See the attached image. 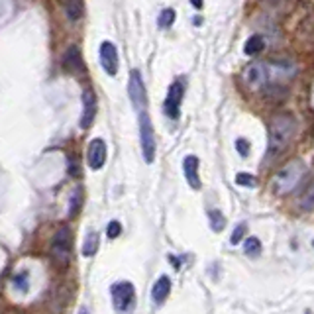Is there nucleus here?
I'll return each mask as SVG.
<instances>
[{"label":"nucleus","instance_id":"f257e3e1","mask_svg":"<svg viewBox=\"0 0 314 314\" xmlns=\"http://www.w3.org/2000/svg\"><path fill=\"white\" fill-rule=\"evenodd\" d=\"M299 122L291 112H281L273 116L267 132V163H273L283 153L297 134Z\"/></svg>","mask_w":314,"mask_h":314},{"label":"nucleus","instance_id":"f03ea898","mask_svg":"<svg viewBox=\"0 0 314 314\" xmlns=\"http://www.w3.org/2000/svg\"><path fill=\"white\" fill-rule=\"evenodd\" d=\"M306 173V165L302 159H293L285 165L283 169L277 171V175L273 177V193L279 196L289 195L297 189V185L300 183V179Z\"/></svg>","mask_w":314,"mask_h":314},{"label":"nucleus","instance_id":"7ed1b4c3","mask_svg":"<svg viewBox=\"0 0 314 314\" xmlns=\"http://www.w3.org/2000/svg\"><path fill=\"white\" fill-rule=\"evenodd\" d=\"M71 248H73L71 230L67 226H63V228H59V232L55 234L53 243H51V259L59 267H67L69 261H71Z\"/></svg>","mask_w":314,"mask_h":314},{"label":"nucleus","instance_id":"20e7f679","mask_svg":"<svg viewBox=\"0 0 314 314\" xmlns=\"http://www.w3.org/2000/svg\"><path fill=\"white\" fill-rule=\"evenodd\" d=\"M139 139H142V153L146 163H153L155 159V134L153 124L146 110H139Z\"/></svg>","mask_w":314,"mask_h":314},{"label":"nucleus","instance_id":"39448f33","mask_svg":"<svg viewBox=\"0 0 314 314\" xmlns=\"http://www.w3.org/2000/svg\"><path fill=\"white\" fill-rule=\"evenodd\" d=\"M112 302H114V308L118 312H126L130 310V306L134 304V297H135V291H134V285L130 281H120V283H114L112 289Z\"/></svg>","mask_w":314,"mask_h":314},{"label":"nucleus","instance_id":"423d86ee","mask_svg":"<svg viewBox=\"0 0 314 314\" xmlns=\"http://www.w3.org/2000/svg\"><path fill=\"white\" fill-rule=\"evenodd\" d=\"M271 79V71L267 67V63H252L246 67L243 71V83L252 90H259L261 87H265Z\"/></svg>","mask_w":314,"mask_h":314},{"label":"nucleus","instance_id":"0eeeda50","mask_svg":"<svg viewBox=\"0 0 314 314\" xmlns=\"http://www.w3.org/2000/svg\"><path fill=\"white\" fill-rule=\"evenodd\" d=\"M183 96H185V83L183 81H175L171 87H169V92H167V98H165L163 110L169 118L177 120L181 114V102H183Z\"/></svg>","mask_w":314,"mask_h":314},{"label":"nucleus","instance_id":"6e6552de","mask_svg":"<svg viewBox=\"0 0 314 314\" xmlns=\"http://www.w3.org/2000/svg\"><path fill=\"white\" fill-rule=\"evenodd\" d=\"M128 92H130V98H132V104L135 110H146L148 96H146V87H144V81H142V75L137 69H132V73H130Z\"/></svg>","mask_w":314,"mask_h":314},{"label":"nucleus","instance_id":"1a4fd4ad","mask_svg":"<svg viewBox=\"0 0 314 314\" xmlns=\"http://www.w3.org/2000/svg\"><path fill=\"white\" fill-rule=\"evenodd\" d=\"M63 69L67 73H71V75H85L87 73V65L83 61V55H81L79 47L71 45L65 51V55H63Z\"/></svg>","mask_w":314,"mask_h":314},{"label":"nucleus","instance_id":"9d476101","mask_svg":"<svg viewBox=\"0 0 314 314\" xmlns=\"http://www.w3.org/2000/svg\"><path fill=\"white\" fill-rule=\"evenodd\" d=\"M106 161V144L100 137H94L87 148V163L90 169H100Z\"/></svg>","mask_w":314,"mask_h":314},{"label":"nucleus","instance_id":"9b49d317","mask_svg":"<svg viewBox=\"0 0 314 314\" xmlns=\"http://www.w3.org/2000/svg\"><path fill=\"white\" fill-rule=\"evenodd\" d=\"M100 63H102V69H104L108 75H116L118 73V49L116 45L104 42L100 45Z\"/></svg>","mask_w":314,"mask_h":314},{"label":"nucleus","instance_id":"f8f14e48","mask_svg":"<svg viewBox=\"0 0 314 314\" xmlns=\"http://www.w3.org/2000/svg\"><path fill=\"white\" fill-rule=\"evenodd\" d=\"M96 116V96L92 89H87L83 92V116H81V128L83 130H89L90 124L94 122Z\"/></svg>","mask_w":314,"mask_h":314},{"label":"nucleus","instance_id":"ddd939ff","mask_svg":"<svg viewBox=\"0 0 314 314\" xmlns=\"http://www.w3.org/2000/svg\"><path fill=\"white\" fill-rule=\"evenodd\" d=\"M183 171L185 179L193 189H200V177H198V157L196 155H187L183 161Z\"/></svg>","mask_w":314,"mask_h":314},{"label":"nucleus","instance_id":"4468645a","mask_svg":"<svg viewBox=\"0 0 314 314\" xmlns=\"http://www.w3.org/2000/svg\"><path fill=\"white\" fill-rule=\"evenodd\" d=\"M169 293H171V279L163 275V277H159L155 285H153V291H151V297L155 300V304H163L165 299L169 297Z\"/></svg>","mask_w":314,"mask_h":314},{"label":"nucleus","instance_id":"2eb2a0df","mask_svg":"<svg viewBox=\"0 0 314 314\" xmlns=\"http://www.w3.org/2000/svg\"><path fill=\"white\" fill-rule=\"evenodd\" d=\"M65 12L69 16V20H81L85 14V2L83 0H65Z\"/></svg>","mask_w":314,"mask_h":314},{"label":"nucleus","instance_id":"dca6fc26","mask_svg":"<svg viewBox=\"0 0 314 314\" xmlns=\"http://www.w3.org/2000/svg\"><path fill=\"white\" fill-rule=\"evenodd\" d=\"M265 49V40L259 36V33H254L246 45H243V51H246V55H257V53H261Z\"/></svg>","mask_w":314,"mask_h":314},{"label":"nucleus","instance_id":"f3484780","mask_svg":"<svg viewBox=\"0 0 314 314\" xmlns=\"http://www.w3.org/2000/svg\"><path fill=\"white\" fill-rule=\"evenodd\" d=\"M297 204H299L300 210H314V179L302 191V195L299 196V202Z\"/></svg>","mask_w":314,"mask_h":314},{"label":"nucleus","instance_id":"a211bd4d","mask_svg":"<svg viewBox=\"0 0 314 314\" xmlns=\"http://www.w3.org/2000/svg\"><path fill=\"white\" fill-rule=\"evenodd\" d=\"M98 243H100V239H98V234L96 232H90L87 239H85V243H83V255L85 257H92V255L98 252Z\"/></svg>","mask_w":314,"mask_h":314},{"label":"nucleus","instance_id":"6ab92c4d","mask_svg":"<svg viewBox=\"0 0 314 314\" xmlns=\"http://www.w3.org/2000/svg\"><path fill=\"white\" fill-rule=\"evenodd\" d=\"M208 220H210V228H212L214 232H222L226 228V218L220 210H210Z\"/></svg>","mask_w":314,"mask_h":314},{"label":"nucleus","instance_id":"aec40b11","mask_svg":"<svg viewBox=\"0 0 314 314\" xmlns=\"http://www.w3.org/2000/svg\"><path fill=\"white\" fill-rule=\"evenodd\" d=\"M261 241H259V238H255V236H252V238L246 239V246H243V252H246V255H250V257H259L261 255Z\"/></svg>","mask_w":314,"mask_h":314},{"label":"nucleus","instance_id":"412c9836","mask_svg":"<svg viewBox=\"0 0 314 314\" xmlns=\"http://www.w3.org/2000/svg\"><path fill=\"white\" fill-rule=\"evenodd\" d=\"M173 22H175V10L173 8H165L163 12L159 14V20H157L159 28H171Z\"/></svg>","mask_w":314,"mask_h":314},{"label":"nucleus","instance_id":"4be33fe9","mask_svg":"<svg viewBox=\"0 0 314 314\" xmlns=\"http://www.w3.org/2000/svg\"><path fill=\"white\" fill-rule=\"evenodd\" d=\"M83 189L79 187L75 193H73V196H71V208H69V216H75L77 212H79V208H81V204H83Z\"/></svg>","mask_w":314,"mask_h":314},{"label":"nucleus","instance_id":"5701e85b","mask_svg":"<svg viewBox=\"0 0 314 314\" xmlns=\"http://www.w3.org/2000/svg\"><path fill=\"white\" fill-rule=\"evenodd\" d=\"M236 185L239 187H257V179H255L254 175H250V173H238L236 175Z\"/></svg>","mask_w":314,"mask_h":314},{"label":"nucleus","instance_id":"b1692460","mask_svg":"<svg viewBox=\"0 0 314 314\" xmlns=\"http://www.w3.org/2000/svg\"><path fill=\"white\" fill-rule=\"evenodd\" d=\"M246 232H248V226L239 224L238 228L234 230V234H232V238H230V243H232V246H238L239 241L243 239V236H246Z\"/></svg>","mask_w":314,"mask_h":314},{"label":"nucleus","instance_id":"393cba45","mask_svg":"<svg viewBox=\"0 0 314 314\" xmlns=\"http://www.w3.org/2000/svg\"><path fill=\"white\" fill-rule=\"evenodd\" d=\"M120 234H122V226H120V222L112 220V222L108 224V228H106V236L110 239H114V238H118Z\"/></svg>","mask_w":314,"mask_h":314},{"label":"nucleus","instance_id":"a878e982","mask_svg":"<svg viewBox=\"0 0 314 314\" xmlns=\"http://www.w3.org/2000/svg\"><path fill=\"white\" fill-rule=\"evenodd\" d=\"M236 150H238V153L241 157H248V155H250V142L243 139V137L236 139Z\"/></svg>","mask_w":314,"mask_h":314},{"label":"nucleus","instance_id":"bb28decb","mask_svg":"<svg viewBox=\"0 0 314 314\" xmlns=\"http://www.w3.org/2000/svg\"><path fill=\"white\" fill-rule=\"evenodd\" d=\"M16 283H18V289H20V291H28V277H26V275H18V277H16Z\"/></svg>","mask_w":314,"mask_h":314},{"label":"nucleus","instance_id":"cd10ccee","mask_svg":"<svg viewBox=\"0 0 314 314\" xmlns=\"http://www.w3.org/2000/svg\"><path fill=\"white\" fill-rule=\"evenodd\" d=\"M191 4H193L195 8H202V0H191Z\"/></svg>","mask_w":314,"mask_h":314},{"label":"nucleus","instance_id":"c85d7f7f","mask_svg":"<svg viewBox=\"0 0 314 314\" xmlns=\"http://www.w3.org/2000/svg\"><path fill=\"white\" fill-rule=\"evenodd\" d=\"M271 2H273V4H279V0H271Z\"/></svg>","mask_w":314,"mask_h":314},{"label":"nucleus","instance_id":"c756f323","mask_svg":"<svg viewBox=\"0 0 314 314\" xmlns=\"http://www.w3.org/2000/svg\"><path fill=\"white\" fill-rule=\"evenodd\" d=\"M312 248H314V239H312Z\"/></svg>","mask_w":314,"mask_h":314}]
</instances>
